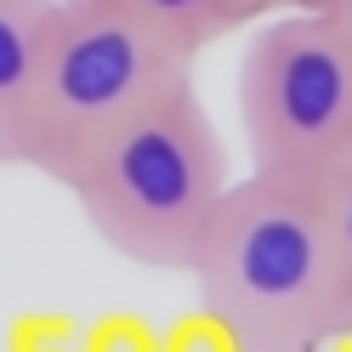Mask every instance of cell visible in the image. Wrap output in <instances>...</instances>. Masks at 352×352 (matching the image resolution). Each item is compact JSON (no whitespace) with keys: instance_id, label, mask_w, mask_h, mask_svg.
Wrapping results in <instances>:
<instances>
[{"instance_id":"1","label":"cell","mask_w":352,"mask_h":352,"mask_svg":"<svg viewBox=\"0 0 352 352\" xmlns=\"http://www.w3.org/2000/svg\"><path fill=\"white\" fill-rule=\"evenodd\" d=\"M188 273L199 307L233 329L239 352H324L352 336L336 261L301 188L261 176L233 182Z\"/></svg>"},{"instance_id":"2","label":"cell","mask_w":352,"mask_h":352,"mask_svg":"<svg viewBox=\"0 0 352 352\" xmlns=\"http://www.w3.org/2000/svg\"><path fill=\"white\" fill-rule=\"evenodd\" d=\"M63 188L114 256L153 273H188L233 176L222 131L193 80H182L131 114Z\"/></svg>"},{"instance_id":"3","label":"cell","mask_w":352,"mask_h":352,"mask_svg":"<svg viewBox=\"0 0 352 352\" xmlns=\"http://www.w3.org/2000/svg\"><path fill=\"white\" fill-rule=\"evenodd\" d=\"M182 80H193V57L153 40L120 6L57 0L23 114V165L63 188L131 114Z\"/></svg>"},{"instance_id":"4","label":"cell","mask_w":352,"mask_h":352,"mask_svg":"<svg viewBox=\"0 0 352 352\" xmlns=\"http://www.w3.org/2000/svg\"><path fill=\"white\" fill-rule=\"evenodd\" d=\"M239 125L250 176L307 188L352 142V29L318 6L256 17L239 57Z\"/></svg>"},{"instance_id":"5","label":"cell","mask_w":352,"mask_h":352,"mask_svg":"<svg viewBox=\"0 0 352 352\" xmlns=\"http://www.w3.org/2000/svg\"><path fill=\"white\" fill-rule=\"evenodd\" d=\"M57 0H0V170L23 165V114Z\"/></svg>"},{"instance_id":"6","label":"cell","mask_w":352,"mask_h":352,"mask_svg":"<svg viewBox=\"0 0 352 352\" xmlns=\"http://www.w3.org/2000/svg\"><path fill=\"white\" fill-rule=\"evenodd\" d=\"M108 6H120L131 23H142L153 40H165L182 57H199L205 46L250 29L261 17L256 0H108Z\"/></svg>"},{"instance_id":"7","label":"cell","mask_w":352,"mask_h":352,"mask_svg":"<svg viewBox=\"0 0 352 352\" xmlns=\"http://www.w3.org/2000/svg\"><path fill=\"white\" fill-rule=\"evenodd\" d=\"M307 205H313L318 228H324V245L329 261H336V278H341V307H346V329H352V142L329 160L313 182L301 188Z\"/></svg>"},{"instance_id":"8","label":"cell","mask_w":352,"mask_h":352,"mask_svg":"<svg viewBox=\"0 0 352 352\" xmlns=\"http://www.w3.org/2000/svg\"><path fill=\"white\" fill-rule=\"evenodd\" d=\"M80 352H160V329L137 313H108L80 336Z\"/></svg>"},{"instance_id":"9","label":"cell","mask_w":352,"mask_h":352,"mask_svg":"<svg viewBox=\"0 0 352 352\" xmlns=\"http://www.w3.org/2000/svg\"><path fill=\"white\" fill-rule=\"evenodd\" d=\"M160 352H239V341H233V329L222 318H210L205 307H199V313L176 318L165 336H160Z\"/></svg>"},{"instance_id":"10","label":"cell","mask_w":352,"mask_h":352,"mask_svg":"<svg viewBox=\"0 0 352 352\" xmlns=\"http://www.w3.org/2000/svg\"><path fill=\"white\" fill-rule=\"evenodd\" d=\"M12 352H80V329L57 313H34L12 329Z\"/></svg>"},{"instance_id":"11","label":"cell","mask_w":352,"mask_h":352,"mask_svg":"<svg viewBox=\"0 0 352 352\" xmlns=\"http://www.w3.org/2000/svg\"><path fill=\"white\" fill-rule=\"evenodd\" d=\"M307 6H318V12L336 17V23H346V29H352V0H307Z\"/></svg>"},{"instance_id":"12","label":"cell","mask_w":352,"mask_h":352,"mask_svg":"<svg viewBox=\"0 0 352 352\" xmlns=\"http://www.w3.org/2000/svg\"><path fill=\"white\" fill-rule=\"evenodd\" d=\"M256 6H261V17H267V12H284V6H307V0H256Z\"/></svg>"}]
</instances>
